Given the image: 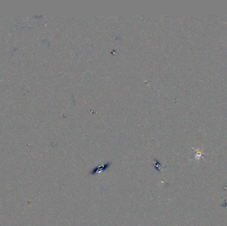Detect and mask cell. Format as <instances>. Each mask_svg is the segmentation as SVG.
I'll return each instance as SVG.
<instances>
[{
	"instance_id": "1",
	"label": "cell",
	"mask_w": 227,
	"mask_h": 226,
	"mask_svg": "<svg viewBox=\"0 0 227 226\" xmlns=\"http://www.w3.org/2000/svg\"><path fill=\"white\" fill-rule=\"evenodd\" d=\"M108 166H109V164H104V165H102L100 166H98V167L95 168L93 170V172L92 173H91L92 174H97V173H100V172L102 171V170L104 168H108Z\"/></svg>"
}]
</instances>
